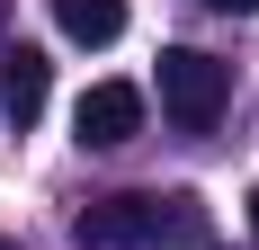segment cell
Returning <instances> with one entry per match:
<instances>
[{
    "label": "cell",
    "mask_w": 259,
    "mask_h": 250,
    "mask_svg": "<svg viewBox=\"0 0 259 250\" xmlns=\"http://www.w3.org/2000/svg\"><path fill=\"white\" fill-rule=\"evenodd\" d=\"M72 241L80 250H206V197L197 188H125V197H99L72 215Z\"/></svg>",
    "instance_id": "cell-1"
},
{
    "label": "cell",
    "mask_w": 259,
    "mask_h": 250,
    "mask_svg": "<svg viewBox=\"0 0 259 250\" xmlns=\"http://www.w3.org/2000/svg\"><path fill=\"white\" fill-rule=\"evenodd\" d=\"M224 99H233V63H214L197 45H161V116L179 134H214Z\"/></svg>",
    "instance_id": "cell-2"
},
{
    "label": "cell",
    "mask_w": 259,
    "mask_h": 250,
    "mask_svg": "<svg viewBox=\"0 0 259 250\" xmlns=\"http://www.w3.org/2000/svg\"><path fill=\"white\" fill-rule=\"evenodd\" d=\"M72 134H80L90 152L134 143V134H143V90H134V80H90L80 107H72Z\"/></svg>",
    "instance_id": "cell-3"
},
{
    "label": "cell",
    "mask_w": 259,
    "mask_h": 250,
    "mask_svg": "<svg viewBox=\"0 0 259 250\" xmlns=\"http://www.w3.org/2000/svg\"><path fill=\"white\" fill-rule=\"evenodd\" d=\"M45 90H54V63H45L36 45H9V54H0V107H9L18 134L45 116Z\"/></svg>",
    "instance_id": "cell-4"
},
{
    "label": "cell",
    "mask_w": 259,
    "mask_h": 250,
    "mask_svg": "<svg viewBox=\"0 0 259 250\" xmlns=\"http://www.w3.org/2000/svg\"><path fill=\"white\" fill-rule=\"evenodd\" d=\"M54 27L72 45H116L125 36V0H54Z\"/></svg>",
    "instance_id": "cell-5"
},
{
    "label": "cell",
    "mask_w": 259,
    "mask_h": 250,
    "mask_svg": "<svg viewBox=\"0 0 259 250\" xmlns=\"http://www.w3.org/2000/svg\"><path fill=\"white\" fill-rule=\"evenodd\" d=\"M206 9H233V18H250V9H259V0H206Z\"/></svg>",
    "instance_id": "cell-6"
},
{
    "label": "cell",
    "mask_w": 259,
    "mask_h": 250,
    "mask_svg": "<svg viewBox=\"0 0 259 250\" xmlns=\"http://www.w3.org/2000/svg\"><path fill=\"white\" fill-rule=\"evenodd\" d=\"M250 232H259V188H250Z\"/></svg>",
    "instance_id": "cell-7"
},
{
    "label": "cell",
    "mask_w": 259,
    "mask_h": 250,
    "mask_svg": "<svg viewBox=\"0 0 259 250\" xmlns=\"http://www.w3.org/2000/svg\"><path fill=\"white\" fill-rule=\"evenodd\" d=\"M0 250H18V241H0Z\"/></svg>",
    "instance_id": "cell-8"
}]
</instances>
